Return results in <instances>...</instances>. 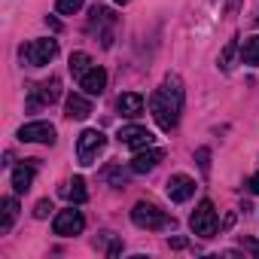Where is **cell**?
I'll use <instances>...</instances> for the list:
<instances>
[{"mask_svg":"<svg viewBox=\"0 0 259 259\" xmlns=\"http://www.w3.org/2000/svg\"><path fill=\"white\" fill-rule=\"evenodd\" d=\"M98 25H116L113 13L104 10V7H95V13H92V28H98ZM101 40H104V46H110V43H113V31H104Z\"/></svg>","mask_w":259,"mask_h":259,"instance_id":"obj_17","label":"cell"},{"mask_svg":"<svg viewBox=\"0 0 259 259\" xmlns=\"http://www.w3.org/2000/svg\"><path fill=\"white\" fill-rule=\"evenodd\" d=\"M55 10L61 16H73V13L82 10V0H55Z\"/></svg>","mask_w":259,"mask_h":259,"instance_id":"obj_21","label":"cell"},{"mask_svg":"<svg viewBox=\"0 0 259 259\" xmlns=\"http://www.w3.org/2000/svg\"><path fill=\"white\" fill-rule=\"evenodd\" d=\"M64 195H67V198H70L73 204H82V201L89 198V192H85V180H82V177H73V180L67 183Z\"/></svg>","mask_w":259,"mask_h":259,"instance_id":"obj_20","label":"cell"},{"mask_svg":"<svg viewBox=\"0 0 259 259\" xmlns=\"http://www.w3.org/2000/svg\"><path fill=\"white\" fill-rule=\"evenodd\" d=\"M241 61L250 67H259V37H247L241 46Z\"/></svg>","mask_w":259,"mask_h":259,"instance_id":"obj_18","label":"cell"},{"mask_svg":"<svg viewBox=\"0 0 259 259\" xmlns=\"http://www.w3.org/2000/svg\"><path fill=\"white\" fill-rule=\"evenodd\" d=\"M162 159H165V153H162V150H156V147L138 150V156L132 159V171H135V174H147V171H153Z\"/></svg>","mask_w":259,"mask_h":259,"instance_id":"obj_11","label":"cell"},{"mask_svg":"<svg viewBox=\"0 0 259 259\" xmlns=\"http://www.w3.org/2000/svg\"><path fill=\"white\" fill-rule=\"evenodd\" d=\"M82 229H85V217H82L79 210H73V207L58 210V213H55V220H52V232H55V235H61V238L82 235Z\"/></svg>","mask_w":259,"mask_h":259,"instance_id":"obj_6","label":"cell"},{"mask_svg":"<svg viewBox=\"0 0 259 259\" xmlns=\"http://www.w3.org/2000/svg\"><path fill=\"white\" fill-rule=\"evenodd\" d=\"M0 207H4V210H0V232H10L16 217H19V201L13 195H7L4 201H0Z\"/></svg>","mask_w":259,"mask_h":259,"instance_id":"obj_16","label":"cell"},{"mask_svg":"<svg viewBox=\"0 0 259 259\" xmlns=\"http://www.w3.org/2000/svg\"><path fill=\"white\" fill-rule=\"evenodd\" d=\"M195 195V180L189 177V174H174L171 180H168V198L174 201V204H183V201H189Z\"/></svg>","mask_w":259,"mask_h":259,"instance_id":"obj_9","label":"cell"},{"mask_svg":"<svg viewBox=\"0 0 259 259\" xmlns=\"http://www.w3.org/2000/svg\"><path fill=\"white\" fill-rule=\"evenodd\" d=\"M22 144H55V125L52 122H28L19 128Z\"/></svg>","mask_w":259,"mask_h":259,"instance_id":"obj_7","label":"cell"},{"mask_svg":"<svg viewBox=\"0 0 259 259\" xmlns=\"http://www.w3.org/2000/svg\"><path fill=\"white\" fill-rule=\"evenodd\" d=\"M119 144H125V147H132V150H147V147H153V132H147L144 125H122L119 128Z\"/></svg>","mask_w":259,"mask_h":259,"instance_id":"obj_8","label":"cell"},{"mask_svg":"<svg viewBox=\"0 0 259 259\" xmlns=\"http://www.w3.org/2000/svg\"><path fill=\"white\" fill-rule=\"evenodd\" d=\"M92 67H95V64H92V58H89L85 52H73V55H70V73H73L76 79H82Z\"/></svg>","mask_w":259,"mask_h":259,"instance_id":"obj_19","label":"cell"},{"mask_svg":"<svg viewBox=\"0 0 259 259\" xmlns=\"http://www.w3.org/2000/svg\"><path fill=\"white\" fill-rule=\"evenodd\" d=\"M195 159H198V168L207 174V171H210V150H207V147H201V150L195 153Z\"/></svg>","mask_w":259,"mask_h":259,"instance_id":"obj_22","label":"cell"},{"mask_svg":"<svg viewBox=\"0 0 259 259\" xmlns=\"http://www.w3.org/2000/svg\"><path fill=\"white\" fill-rule=\"evenodd\" d=\"M116 4H119V7H125V4H128V0H116Z\"/></svg>","mask_w":259,"mask_h":259,"instance_id":"obj_27","label":"cell"},{"mask_svg":"<svg viewBox=\"0 0 259 259\" xmlns=\"http://www.w3.org/2000/svg\"><path fill=\"white\" fill-rule=\"evenodd\" d=\"M79 89H82L85 95H101V92L107 89V70L95 64V67H92V70L79 79Z\"/></svg>","mask_w":259,"mask_h":259,"instance_id":"obj_12","label":"cell"},{"mask_svg":"<svg viewBox=\"0 0 259 259\" xmlns=\"http://www.w3.org/2000/svg\"><path fill=\"white\" fill-rule=\"evenodd\" d=\"M132 223L138 226V229H165L171 220H168V213L165 210H159L156 204H150V201H138L135 204V210H132Z\"/></svg>","mask_w":259,"mask_h":259,"instance_id":"obj_4","label":"cell"},{"mask_svg":"<svg viewBox=\"0 0 259 259\" xmlns=\"http://www.w3.org/2000/svg\"><path fill=\"white\" fill-rule=\"evenodd\" d=\"M31 183H34V162L19 165V168L13 171V189H16V195H25V192L31 189Z\"/></svg>","mask_w":259,"mask_h":259,"instance_id":"obj_15","label":"cell"},{"mask_svg":"<svg viewBox=\"0 0 259 259\" xmlns=\"http://www.w3.org/2000/svg\"><path fill=\"white\" fill-rule=\"evenodd\" d=\"M244 247H250V250H253V253L259 256V241H244Z\"/></svg>","mask_w":259,"mask_h":259,"instance_id":"obj_26","label":"cell"},{"mask_svg":"<svg viewBox=\"0 0 259 259\" xmlns=\"http://www.w3.org/2000/svg\"><path fill=\"white\" fill-rule=\"evenodd\" d=\"M217 4H220V0H217Z\"/></svg>","mask_w":259,"mask_h":259,"instance_id":"obj_28","label":"cell"},{"mask_svg":"<svg viewBox=\"0 0 259 259\" xmlns=\"http://www.w3.org/2000/svg\"><path fill=\"white\" fill-rule=\"evenodd\" d=\"M189 229L198 235V238H213L217 235V229H220V220H217V210H213V201H201L195 210H192V217H189Z\"/></svg>","mask_w":259,"mask_h":259,"instance_id":"obj_3","label":"cell"},{"mask_svg":"<svg viewBox=\"0 0 259 259\" xmlns=\"http://www.w3.org/2000/svg\"><path fill=\"white\" fill-rule=\"evenodd\" d=\"M58 98H61V79H58V76H49V79H43V82L34 89L31 104H34V107H46V104H55Z\"/></svg>","mask_w":259,"mask_h":259,"instance_id":"obj_10","label":"cell"},{"mask_svg":"<svg viewBox=\"0 0 259 259\" xmlns=\"http://www.w3.org/2000/svg\"><path fill=\"white\" fill-rule=\"evenodd\" d=\"M104 147H107L104 132H98V128H85V132L79 135V141H76V159H79V165H95V159L104 153Z\"/></svg>","mask_w":259,"mask_h":259,"instance_id":"obj_2","label":"cell"},{"mask_svg":"<svg viewBox=\"0 0 259 259\" xmlns=\"http://www.w3.org/2000/svg\"><path fill=\"white\" fill-rule=\"evenodd\" d=\"M232 55H235V40H232V43L226 46V52H223V58H220V64H223V70H229V67H232V64H229V61H232Z\"/></svg>","mask_w":259,"mask_h":259,"instance_id":"obj_24","label":"cell"},{"mask_svg":"<svg viewBox=\"0 0 259 259\" xmlns=\"http://www.w3.org/2000/svg\"><path fill=\"white\" fill-rule=\"evenodd\" d=\"M247 189H250L253 195H259V174H253V177L247 180Z\"/></svg>","mask_w":259,"mask_h":259,"instance_id":"obj_25","label":"cell"},{"mask_svg":"<svg viewBox=\"0 0 259 259\" xmlns=\"http://www.w3.org/2000/svg\"><path fill=\"white\" fill-rule=\"evenodd\" d=\"M183 101H186V92H183V79L177 73H168L165 82L156 89V95L150 98V110H153V119L159 122L162 132H174L177 122H180V113H183Z\"/></svg>","mask_w":259,"mask_h":259,"instance_id":"obj_1","label":"cell"},{"mask_svg":"<svg viewBox=\"0 0 259 259\" xmlns=\"http://www.w3.org/2000/svg\"><path fill=\"white\" fill-rule=\"evenodd\" d=\"M49 210H52V201H49V198H43V201H37L34 217H37V220H46V217H49Z\"/></svg>","mask_w":259,"mask_h":259,"instance_id":"obj_23","label":"cell"},{"mask_svg":"<svg viewBox=\"0 0 259 259\" xmlns=\"http://www.w3.org/2000/svg\"><path fill=\"white\" fill-rule=\"evenodd\" d=\"M119 113L128 116V119L141 116V113H144V98H141L138 92H125V95H119Z\"/></svg>","mask_w":259,"mask_h":259,"instance_id":"obj_14","label":"cell"},{"mask_svg":"<svg viewBox=\"0 0 259 259\" xmlns=\"http://www.w3.org/2000/svg\"><path fill=\"white\" fill-rule=\"evenodd\" d=\"M64 113H67V119H85V116H92V101L85 98V95H67V101H64Z\"/></svg>","mask_w":259,"mask_h":259,"instance_id":"obj_13","label":"cell"},{"mask_svg":"<svg viewBox=\"0 0 259 259\" xmlns=\"http://www.w3.org/2000/svg\"><path fill=\"white\" fill-rule=\"evenodd\" d=\"M22 55H25V61L31 67H43V64H49L58 55V40H31L22 49Z\"/></svg>","mask_w":259,"mask_h":259,"instance_id":"obj_5","label":"cell"}]
</instances>
